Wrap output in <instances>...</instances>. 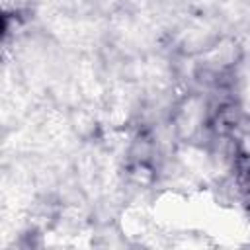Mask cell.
I'll use <instances>...</instances> for the list:
<instances>
[{
	"label": "cell",
	"instance_id": "obj_1",
	"mask_svg": "<svg viewBox=\"0 0 250 250\" xmlns=\"http://www.w3.org/2000/svg\"><path fill=\"white\" fill-rule=\"evenodd\" d=\"M236 172H238V186H240V189L250 197V156L242 154L236 160Z\"/></svg>",
	"mask_w": 250,
	"mask_h": 250
}]
</instances>
